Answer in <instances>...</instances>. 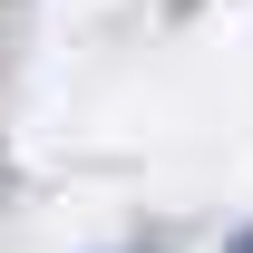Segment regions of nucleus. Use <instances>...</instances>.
<instances>
[{"label":"nucleus","instance_id":"f257e3e1","mask_svg":"<svg viewBox=\"0 0 253 253\" xmlns=\"http://www.w3.org/2000/svg\"><path fill=\"white\" fill-rule=\"evenodd\" d=\"M224 253H253V234H234V244H224Z\"/></svg>","mask_w":253,"mask_h":253}]
</instances>
